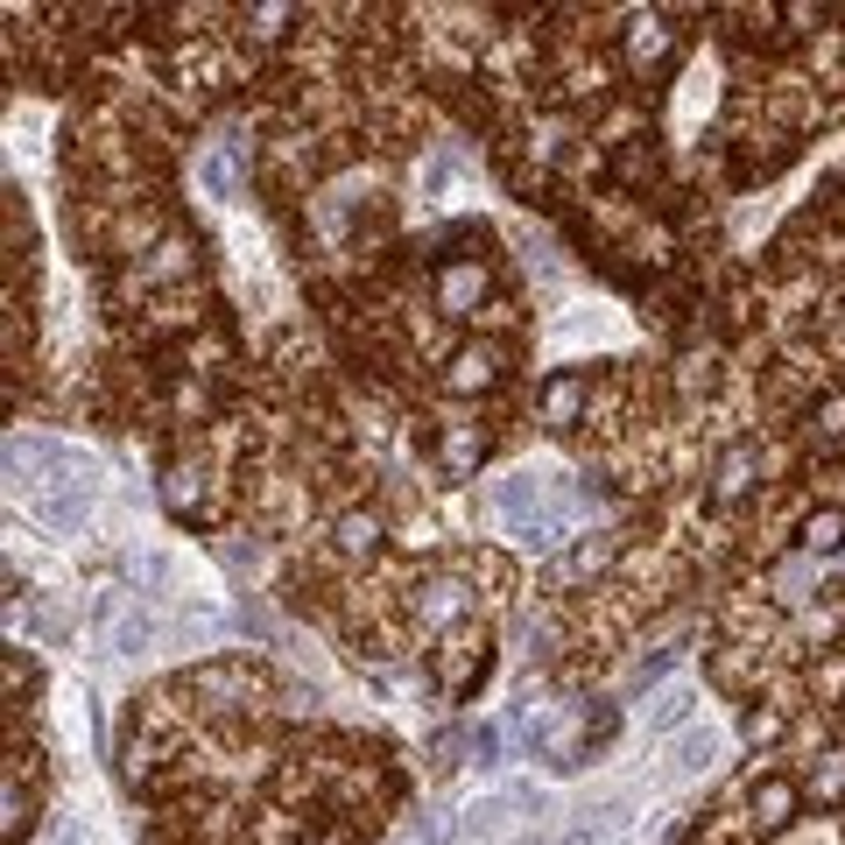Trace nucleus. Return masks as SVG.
Returning <instances> with one entry per match:
<instances>
[{
    "mask_svg": "<svg viewBox=\"0 0 845 845\" xmlns=\"http://www.w3.org/2000/svg\"><path fill=\"white\" fill-rule=\"evenodd\" d=\"M577 402H585V381H577V374H557L550 395H543V417H550V430H571Z\"/></svg>",
    "mask_w": 845,
    "mask_h": 845,
    "instance_id": "5",
    "label": "nucleus"
},
{
    "mask_svg": "<svg viewBox=\"0 0 845 845\" xmlns=\"http://www.w3.org/2000/svg\"><path fill=\"white\" fill-rule=\"evenodd\" d=\"M85 500H92V465H85L78 451H64V444H57L50 480H36V514H42L50 529H78V522H85Z\"/></svg>",
    "mask_w": 845,
    "mask_h": 845,
    "instance_id": "1",
    "label": "nucleus"
},
{
    "mask_svg": "<svg viewBox=\"0 0 845 845\" xmlns=\"http://www.w3.org/2000/svg\"><path fill=\"white\" fill-rule=\"evenodd\" d=\"M662 50H670L662 22H642V28H634V64H648V57H662Z\"/></svg>",
    "mask_w": 845,
    "mask_h": 845,
    "instance_id": "17",
    "label": "nucleus"
},
{
    "mask_svg": "<svg viewBox=\"0 0 845 845\" xmlns=\"http://www.w3.org/2000/svg\"><path fill=\"white\" fill-rule=\"evenodd\" d=\"M458 613H465V585H458V577H437L430 599H423V620H430V627H444V620H458Z\"/></svg>",
    "mask_w": 845,
    "mask_h": 845,
    "instance_id": "9",
    "label": "nucleus"
},
{
    "mask_svg": "<svg viewBox=\"0 0 845 845\" xmlns=\"http://www.w3.org/2000/svg\"><path fill=\"white\" fill-rule=\"evenodd\" d=\"M824 437H845V402H832V409H824Z\"/></svg>",
    "mask_w": 845,
    "mask_h": 845,
    "instance_id": "19",
    "label": "nucleus"
},
{
    "mask_svg": "<svg viewBox=\"0 0 845 845\" xmlns=\"http://www.w3.org/2000/svg\"><path fill=\"white\" fill-rule=\"evenodd\" d=\"M613 832H620V804H599V810H577V824L557 845H606Z\"/></svg>",
    "mask_w": 845,
    "mask_h": 845,
    "instance_id": "4",
    "label": "nucleus"
},
{
    "mask_svg": "<svg viewBox=\"0 0 845 845\" xmlns=\"http://www.w3.org/2000/svg\"><path fill=\"white\" fill-rule=\"evenodd\" d=\"M804 543H810V550H838V543H845V514H838V508L810 514V522H804Z\"/></svg>",
    "mask_w": 845,
    "mask_h": 845,
    "instance_id": "14",
    "label": "nucleus"
},
{
    "mask_svg": "<svg viewBox=\"0 0 845 845\" xmlns=\"http://www.w3.org/2000/svg\"><path fill=\"white\" fill-rule=\"evenodd\" d=\"M606 557H613V536H585V543H577V550L563 557L557 571H550V585H563V577H585V571H599Z\"/></svg>",
    "mask_w": 845,
    "mask_h": 845,
    "instance_id": "7",
    "label": "nucleus"
},
{
    "mask_svg": "<svg viewBox=\"0 0 845 845\" xmlns=\"http://www.w3.org/2000/svg\"><path fill=\"white\" fill-rule=\"evenodd\" d=\"M374 543H381V522H374V514H346V522H338V550H346V557H366Z\"/></svg>",
    "mask_w": 845,
    "mask_h": 845,
    "instance_id": "12",
    "label": "nucleus"
},
{
    "mask_svg": "<svg viewBox=\"0 0 845 845\" xmlns=\"http://www.w3.org/2000/svg\"><path fill=\"white\" fill-rule=\"evenodd\" d=\"M486 296V269H472V261H451V269L437 275V310L444 318H472Z\"/></svg>",
    "mask_w": 845,
    "mask_h": 845,
    "instance_id": "2",
    "label": "nucleus"
},
{
    "mask_svg": "<svg viewBox=\"0 0 845 845\" xmlns=\"http://www.w3.org/2000/svg\"><path fill=\"white\" fill-rule=\"evenodd\" d=\"M0 804H8V818H0L8 838H22V782H14V775H8V796H0Z\"/></svg>",
    "mask_w": 845,
    "mask_h": 845,
    "instance_id": "18",
    "label": "nucleus"
},
{
    "mask_svg": "<svg viewBox=\"0 0 845 845\" xmlns=\"http://www.w3.org/2000/svg\"><path fill=\"white\" fill-rule=\"evenodd\" d=\"M711 754H719V740H711L705 725H691V733L670 747V775H698V768L711 761Z\"/></svg>",
    "mask_w": 845,
    "mask_h": 845,
    "instance_id": "6",
    "label": "nucleus"
},
{
    "mask_svg": "<svg viewBox=\"0 0 845 845\" xmlns=\"http://www.w3.org/2000/svg\"><path fill=\"white\" fill-rule=\"evenodd\" d=\"M676 662H684V642H676V648H656V656H642V662H634V676H627V691L642 698V691H648V684H662V676H670Z\"/></svg>",
    "mask_w": 845,
    "mask_h": 845,
    "instance_id": "11",
    "label": "nucleus"
},
{
    "mask_svg": "<svg viewBox=\"0 0 845 845\" xmlns=\"http://www.w3.org/2000/svg\"><path fill=\"white\" fill-rule=\"evenodd\" d=\"M480 451H486V437L472 423H458L451 437H444V472H451V480H458V472H472V465H480Z\"/></svg>",
    "mask_w": 845,
    "mask_h": 845,
    "instance_id": "8",
    "label": "nucleus"
},
{
    "mask_svg": "<svg viewBox=\"0 0 845 845\" xmlns=\"http://www.w3.org/2000/svg\"><path fill=\"white\" fill-rule=\"evenodd\" d=\"M494 381H500V352H494V346H458L451 366H444V388H458V395L494 388Z\"/></svg>",
    "mask_w": 845,
    "mask_h": 845,
    "instance_id": "3",
    "label": "nucleus"
},
{
    "mask_svg": "<svg viewBox=\"0 0 845 845\" xmlns=\"http://www.w3.org/2000/svg\"><path fill=\"white\" fill-rule=\"evenodd\" d=\"M747 480H754V444H733L725 465H719V500H740V494H747Z\"/></svg>",
    "mask_w": 845,
    "mask_h": 845,
    "instance_id": "10",
    "label": "nucleus"
},
{
    "mask_svg": "<svg viewBox=\"0 0 845 845\" xmlns=\"http://www.w3.org/2000/svg\"><path fill=\"white\" fill-rule=\"evenodd\" d=\"M198 176H204V190H212V198H233V148H212V156L198 162Z\"/></svg>",
    "mask_w": 845,
    "mask_h": 845,
    "instance_id": "15",
    "label": "nucleus"
},
{
    "mask_svg": "<svg viewBox=\"0 0 845 845\" xmlns=\"http://www.w3.org/2000/svg\"><path fill=\"white\" fill-rule=\"evenodd\" d=\"M691 719H698V698H691V691H670V698L648 711V725H656V733H676V725H691Z\"/></svg>",
    "mask_w": 845,
    "mask_h": 845,
    "instance_id": "13",
    "label": "nucleus"
},
{
    "mask_svg": "<svg viewBox=\"0 0 845 845\" xmlns=\"http://www.w3.org/2000/svg\"><path fill=\"white\" fill-rule=\"evenodd\" d=\"M754 810H761V824H782L796 810V790H790V782H768V790L754 796Z\"/></svg>",
    "mask_w": 845,
    "mask_h": 845,
    "instance_id": "16",
    "label": "nucleus"
}]
</instances>
